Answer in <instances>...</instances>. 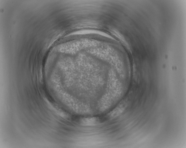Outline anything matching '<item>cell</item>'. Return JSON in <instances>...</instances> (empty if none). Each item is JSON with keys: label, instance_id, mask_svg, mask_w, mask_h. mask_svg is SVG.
<instances>
[{"label": "cell", "instance_id": "1", "mask_svg": "<svg viewBox=\"0 0 186 148\" xmlns=\"http://www.w3.org/2000/svg\"><path fill=\"white\" fill-rule=\"evenodd\" d=\"M125 109V107L123 106L118 107L110 113L109 117L111 119H113L119 116L124 112Z\"/></svg>", "mask_w": 186, "mask_h": 148}, {"label": "cell", "instance_id": "2", "mask_svg": "<svg viewBox=\"0 0 186 148\" xmlns=\"http://www.w3.org/2000/svg\"><path fill=\"white\" fill-rule=\"evenodd\" d=\"M97 122V120L96 118H89L83 119L82 123L85 125L93 126L96 124Z\"/></svg>", "mask_w": 186, "mask_h": 148}]
</instances>
